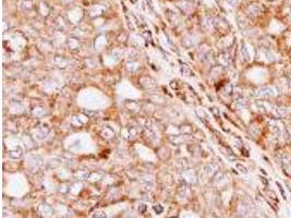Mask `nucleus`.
Listing matches in <instances>:
<instances>
[{
    "label": "nucleus",
    "mask_w": 291,
    "mask_h": 218,
    "mask_svg": "<svg viewBox=\"0 0 291 218\" xmlns=\"http://www.w3.org/2000/svg\"><path fill=\"white\" fill-rule=\"evenodd\" d=\"M276 89L271 86H263L260 87L257 91L254 93V96L257 98H271L276 95Z\"/></svg>",
    "instance_id": "obj_1"
},
{
    "label": "nucleus",
    "mask_w": 291,
    "mask_h": 218,
    "mask_svg": "<svg viewBox=\"0 0 291 218\" xmlns=\"http://www.w3.org/2000/svg\"><path fill=\"white\" fill-rule=\"evenodd\" d=\"M121 134L123 135V138L130 140V139H133L136 136V130L134 129V128L128 127V128H125V129L121 131Z\"/></svg>",
    "instance_id": "obj_2"
},
{
    "label": "nucleus",
    "mask_w": 291,
    "mask_h": 218,
    "mask_svg": "<svg viewBox=\"0 0 291 218\" xmlns=\"http://www.w3.org/2000/svg\"><path fill=\"white\" fill-rule=\"evenodd\" d=\"M68 44H69V47H70V49H71L72 51H78V50H80V48H81V43L79 42L78 38H70L69 42H68Z\"/></svg>",
    "instance_id": "obj_3"
},
{
    "label": "nucleus",
    "mask_w": 291,
    "mask_h": 218,
    "mask_svg": "<svg viewBox=\"0 0 291 218\" xmlns=\"http://www.w3.org/2000/svg\"><path fill=\"white\" fill-rule=\"evenodd\" d=\"M22 155H23V151H22L21 147H16V148H14V149H12V151L9 152V157L13 158V159L20 158Z\"/></svg>",
    "instance_id": "obj_4"
},
{
    "label": "nucleus",
    "mask_w": 291,
    "mask_h": 218,
    "mask_svg": "<svg viewBox=\"0 0 291 218\" xmlns=\"http://www.w3.org/2000/svg\"><path fill=\"white\" fill-rule=\"evenodd\" d=\"M241 52H242L243 59H244L245 61H250V59H251V53H250L249 48H248V46L244 43H243L242 46H241Z\"/></svg>",
    "instance_id": "obj_5"
},
{
    "label": "nucleus",
    "mask_w": 291,
    "mask_h": 218,
    "mask_svg": "<svg viewBox=\"0 0 291 218\" xmlns=\"http://www.w3.org/2000/svg\"><path fill=\"white\" fill-rule=\"evenodd\" d=\"M230 61V57L228 56L227 52H221L219 56V62L221 63L222 66H227Z\"/></svg>",
    "instance_id": "obj_6"
},
{
    "label": "nucleus",
    "mask_w": 291,
    "mask_h": 218,
    "mask_svg": "<svg viewBox=\"0 0 291 218\" xmlns=\"http://www.w3.org/2000/svg\"><path fill=\"white\" fill-rule=\"evenodd\" d=\"M75 177L80 179H86L89 177V171L86 169H81L75 172Z\"/></svg>",
    "instance_id": "obj_7"
},
{
    "label": "nucleus",
    "mask_w": 291,
    "mask_h": 218,
    "mask_svg": "<svg viewBox=\"0 0 291 218\" xmlns=\"http://www.w3.org/2000/svg\"><path fill=\"white\" fill-rule=\"evenodd\" d=\"M181 71H182V73H184L185 75H193V71H192L189 67H187V66H183V67L181 68Z\"/></svg>",
    "instance_id": "obj_8"
},
{
    "label": "nucleus",
    "mask_w": 291,
    "mask_h": 218,
    "mask_svg": "<svg viewBox=\"0 0 291 218\" xmlns=\"http://www.w3.org/2000/svg\"><path fill=\"white\" fill-rule=\"evenodd\" d=\"M236 105L238 107H243L245 105V102H244V99L243 98H239L238 100H237V102H236Z\"/></svg>",
    "instance_id": "obj_9"
},
{
    "label": "nucleus",
    "mask_w": 291,
    "mask_h": 218,
    "mask_svg": "<svg viewBox=\"0 0 291 218\" xmlns=\"http://www.w3.org/2000/svg\"><path fill=\"white\" fill-rule=\"evenodd\" d=\"M236 166H237V168H239V169H240L242 172H244V174H247V172H248V169L243 165H241V164H237Z\"/></svg>",
    "instance_id": "obj_10"
},
{
    "label": "nucleus",
    "mask_w": 291,
    "mask_h": 218,
    "mask_svg": "<svg viewBox=\"0 0 291 218\" xmlns=\"http://www.w3.org/2000/svg\"><path fill=\"white\" fill-rule=\"evenodd\" d=\"M154 211H155L157 214H160L162 211V207L159 206V205H157V206H154Z\"/></svg>",
    "instance_id": "obj_11"
},
{
    "label": "nucleus",
    "mask_w": 291,
    "mask_h": 218,
    "mask_svg": "<svg viewBox=\"0 0 291 218\" xmlns=\"http://www.w3.org/2000/svg\"><path fill=\"white\" fill-rule=\"evenodd\" d=\"M287 84H288V86L291 89V74L288 76V79H287Z\"/></svg>",
    "instance_id": "obj_12"
},
{
    "label": "nucleus",
    "mask_w": 291,
    "mask_h": 218,
    "mask_svg": "<svg viewBox=\"0 0 291 218\" xmlns=\"http://www.w3.org/2000/svg\"><path fill=\"white\" fill-rule=\"evenodd\" d=\"M130 1H131V3H135L138 0H130Z\"/></svg>",
    "instance_id": "obj_13"
}]
</instances>
